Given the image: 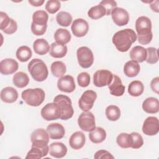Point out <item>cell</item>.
<instances>
[{
	"label": "cell",
	"instance_id": "6da1fadb",
	"mask_svg": "<svg viewBox=\"0 0 159 159\" xmlns=\"http://www.w3.org/2000/svg\"><path fill=\"white\" fill-rule=\"evenodd\" d=\"M136 40L137 35L131 29H125L116 32L112 39L116 48L121 52H127Z\"/></svg>",
	"mask_w": 159,
	"mask_h": 159
},
{
	"label": "cell",
	"instance_id": "7a4b0ae2",
	"mask_svg": "<svg viewBox=\"0 0 159 159\" xmlns=\"http://www.w3.org/2000/svg\"><path fill=\"white\" fill-rule=\"evenodd\" d=\"M135 29L138 35V42L142 45H147L152 40V22L146 16H140L136 20Z\"/></svg>",
	"mask_w": 159,
	"mask_h": 159
},
{
	"label": "cell",
	"instance_id": "3957f363",
	"mask_svg": "<svg viewBox=\"0 0 159 159\" xmlns=\"http://www.w3.org/2000/svg\"><path fill=\"white\" fill-rule=\"evenodd\" d=\"M28 70L33 79L41 82L47 79L48 71L45 63L40 59H32L28 64Z\"/></svg>",
	"mask_w": 159,
	"mask_h": 159
},
{
	"label": "cell",
	"instance_id": "277c9868",
	"mask_svg": "<svg viewBox=\"0 0 159 159\" xmlns=\"http://www.w3.org/2000/svg\"><path fill=\"white\" fill-rule=\"evenodd\" d=\"M48 14L43 10H39L34 12L32 15V22L31 30L35 35H43L47 30Z\"/></svg>",
	"mask_w": 159,
	"mask_h": 159
},
{
	"label": "cell",
	"instance_id": "5b68a950",
	"mask_svg": "<svg viewBox=\"0 0 159 159\" xmlns=\"http://www.w3.org/2000/svg\"><path fill=\"white\" fill-rule=\"evenodd\" d=\"M21 97L27 105L37 107L43 102L45 94L41 88L27 89L22 92Z\"/></svg>",
	"mask_w": 159,
	"mask_h": 159
},
{
	"label": "cell",
	"instance_id": "8992f818",
	"mask_svg": "<svg viewBox=\"0 0 159 159\" xmlns=\"http://www.w3.org/2000/svg\"><path fill=\"white\" fill-rule=\"evenodd\" d=\"M53 102L56 103L60 109V119L68 120L72 117L74 114V111L72 107L71 101L68 96L59 94L55 97Z\"/></svg>",
	"mask_w": 159,
	"mask_h": 159
},
{
	"label": "cell",
	"instance_id": "52a82bcc",
	"mask_svg": "<svg viewBox=\"0 0 159 159\" xmlns=\"http://www.w3.org/2000/svg\"><path fill=\"white\" fill-rule=\"evenodd\" d=\"M78 62L83 68H88L94 62V56L91 49L87 47H81L76 52Z\"/></svg>",
	"mask_w": 159,
	"mask_h": 159
},
{
	"label": "cell",
	"instance_id": "ba28073f",
	"mask_svg": "<svg viewBox=\"0 0 159 159\" xmlns=\"http://www.w3.org/2000/svg\"><path fill=\"white\" fill-rule=\"evenodd\" d=\"M78 123L81 129L86 132H91L96 127L94 116L89 111L83 112L78 117Z\"/></svg>",
	"mask_w": 159,
	"mask_h": 159
},
{
	"label": "cell",
	"instance_id": "9c48e42d",
	"mask_svg": "<svg viewBox=\"0 0 159 159\" xmlns=\"http://www.w3.org/2000/svg\"><path fill=\"white\" fill-rule=\"evenodd\" d=\"M113 74L107 70H99L93 75V83L97 87L109 86L112 81Z\"/></svg>",
	"mask_w": 159,
	"mask_h": 159
},
{
	"label": "cell",
	"instance_id": "30bf717a",
	"mask_svg": "<svg viewBox=\"0 0 159 159\" xmlns=\"http://www.w3.org/2000/svg\"><path fill=\"white\" fill-rule=\"evenodd\" d=\"M97 98V94L93 90L84 91L78 101L80 108L83 111H88L93 107Z\"/></svg>",
	"mask_w": 159,
	"mask_h": 159
},
{
	"label": "cell",
	"instance_id": "8fae6325",
	"mask_svg": "<svg viewBox=\"0 0 159 159\" xmlns=\"http://www.w3.org/2000/svg\"><path fill=\"white\" fill-rule=\"evenodd\" d=\"M42 117L46 120H57L60 117L61 112L58 106L55 102L47 104L40 112Z\"/></svg>",
	"mask_w": 159,
	"mask_h": 159
},
{
	"label": "cell",
	"instance_id": "7c38bea8",
	"mask_svg": "<svg viewBox=\"0 0 159 159\" xmlns=\"http://www.w3.org/2000/svg\"><path fill=\"white\" fill-rule=\"evenodd\" d=\"M30 140L32 145L47 146L49 142V135L43 129H37L31 134Z\"/></svg>",
	"mask_w": 159,
	"mask_h": 159
},
{
	"label": "cell",
	"instance_id": "4fadbf2b",
	"mask_svg": "<svg viewBox=\"0 0 159 159\" xmlns=\"http://www.w3.org/2000/svg\"><path fill=\"white\" fill-rule=\"evenodd\" d=\"M159 131V122L156 117H148L143 122L142 132L147 135H155Z\"/></svg>",
	"mask_w": 159,
	"mask_h": 159
},
{
	"label": "cell",
	"instance_id": "5bb4252c",
	"mask_svg": "<svg viewBox=\"0 0 159 159\" xmlns=\"http://www.w3.org/2000/svg\"><path fill=\"white\" fill-rule=\"evenodd\" d=\"M113 22L118 26H124L129 21V14L128 12L122 7H116L111 12Z\"/></svg>",
	"mask_w": 159,
	"mask_h": 159
},
{
	"label": "cell",
	"instance_id": "9a60e30c",
	"mask_svg": "<svg viewBox=\"0 0 159 159\" xmlns=\"http://www.w3.org/2000/svg\"><path fill=\"white\" fill-rule=\"evenodd\" d=\"M71 29L75 36L77 37H82L88 33L89 25L87 21L84 19L78 18L73 22Z\"/></svg>",
	"mask_w": 159,
	"mask_h": 159
},
{
	"label": "cell",
	"instance_id": "2e32d148",
	"mask_svg": "<svg viewBox=\"0 0 159 159\" xmlns=\"http://www.w3.org/2000/svg\"><path fill=\"white\" fill-rule=\"evenodd\" d=\"M57 87L61 91L65 93H72L76 88V84L73 77L71 75L61 76L58 80Z\"/></svg>",
	"mask_w": 159,
	"mask_h": 159
},
{
	"label": "cell",
	"instance_id": "e0dca14e",
	"mask_svg": "<svg viewBox=\"0 0 159 159\" xmlns=\"http://www.w3.org/2000/svg\"><path fill=\"white\" fill-rule=\"evenodd\" d=\"M19 68L18 63L12 58H5L0 62V72L8 75L15 73Z\"/></svg>",
	"mask_w": 159,
	"mask_h": 159
},
{
	"label": "cell",
	"instance_id": "ac0fdd59",
	"mask_svg": "<svg viewBox=\"0 0 159 159\" xmlns=\"http://www.w3.org/2000/svg\"><path fill=\"white\" fill-rule=\"evenodd\" d=\"M47 132L52 139H61L65 134L63 126L59 123L50 124L47 127Z\"/></svg>",
	"mask_w": 159,
	"mask_h": 159
},
{
	"label": "cell",
	"instance_id": "d6986e66",
	"mask_svg": "<svg viewBox=\"0 0 159 159\" xmlns=\"http://www.w3.org/2000/svg\"><path fill=\"white\" fill-rule=\"evenodd\" d=\"M111 94L115 96H121L125 92V86L122 84L120 78L114 75L112 81L108 86Z\"/></svg>",
	"mask_w": 159,
	"mask_h": 159
},
{
	"label": "cell",
	"instance_id": "ffe728a7",
	"mask_svg": "<svg viewBox=\"0 0 159 159\" xmlns=\"http://www.w3.org/2000/svg\"><path fill=\"white\" fill-rule=\"evenodd\" d=\"M67 153V148L61 142H53L49 147V154L55 158H63Z\"/></svg>",
	"mask_w": 159,
	"mask_h": 159
},
{
	"label": "cell",
	"instance_id": "44dd1931",
	"mask_svg": "<svg viewBox=\"0 0 159 159\" xmlns=\"http://www.w3.org/2000/svg\"><path fill=\"white\" fill-rule=\"evenodd\" d=\"M85 141L86 139L84 134L82 132L78 131L71 135L69 139V144L72 148L79 150L84 145Z\"/></svg>",
	"mask_w": 159,
	"mask_h": 159
},
{
	"label": "cell",
	"instance_id": "7402d4cb",
	"mask_svg": "<svg viewBox=\"0 0 159 159\" xmlns=\"http://www.w3.org/2000/svg\"><path fill=\"white\" fill-rule=\"evenodd\" d=\"M18 98V93L14 88L7 86L3 88L1 91V99L6 103H12Z\"/></svg>",
	"mask_w": 159,
	"mask_h": 159
},
{
	"label": "cell",
	"instance_id": "603a6c76",
	"mask_svg": "<svg viewBox=\"0 0 159 159\" xmlns=\"http://www.w3.org/2000/svg\"><path fill=\"white\" fill-rule=\"evenodd\" d=\"M130 57L132 60L137 63H142L145 61L147 58V52L146 48L142 46H135L130 51Z\"/></svg>",
	"mask_w": 159,
	"mask_h": 159
},
{
	"label": "cell",
	"instance_id": "cb8c5ba5",
	"mask_svg": "<svg viewBox=\"0 0 159 159\" xmlns=\"http://www.w3.org/2000/svg\"><path fill=\"white\" fill-rule=\"evenodd\" d=\"M142 109L147 113H157L159 111L158 99L153 97H150L145 99L142 103Z\"/></svg>",
	"mask_w": 159,
	"mask_h": 159
},
{
	"label": "cell",
	"instance_id": "d4e9b609",
	"mask_svg": "<svg viewBox=\"0 0 159 159\" xmlns=\"http://www.w3.org/2000/svg\"><path fill=\"white\" fill-rule=\"evenodd\" d=\"M50 55L54 58H60L64 57L67 53V47L65 45L53 42L50 47Z\"/></svg>",
	"mask_w": 159,
	"mask_h": 159
},
{
	"label": "cell",
	"instance_id": "484cf974",
	"mask_svg": "<svg viewBox=\"0 0 159 159\" xmlns=\"http://www.w3.org/2000/svg\"><path fill=\"white\" fill-rule=\"evenodd\" d=\"M33 48L35 53L43 55L50 50V46L48 42L44 39H38L33 43Z\"/></svg>",
	"mask_w": 159,
	"mask_h": 159
},
{
	"label": "cell",
	"instance_id": "4316f807",
	"mask_svg": "<svg viewBox=\"0 0 159 159\" xmlns=\"http://www.w3.org/2000/svg\"><path fill=\"white\" fill-rule=\"evenodd\" d=\"M140 72L139 64L134 60L127 61L124 66V73L128 77L136 76Z\"/></svg>",
	"mask_w": 159,
	"mask_h": 159
},
{
	"label": "cell",
	"instance_id": "83f0119b",
	"mask_svg": "<svg viewBox=\"0 0 159 159\" xmlns=\"http://www.w3.org/2000/svg\"><path fill=\"white\" fill-rule=\"evenodd\" d=\"M106 137V132L104 129L100 127H95L94 129L89 132V138L94 143L102 142Z\"/></svg>",
	"mask_w": 159,
	"mask_h": 159
},
{
	"label": "cell",
	"instance_id": "f1b7e54d",
	"mask_svg": "<svg viewBox=\"0 0 159 159\" xmlns=\"http://www.w3.org/2000/svg\"><path fill=\"white\" fill-rule=\"evenodd\" d=\"M71 38V35L70 32L67 29H58L56 30L54 34V39L57 43L62 45L68 43Z\"/></svg>",
	"mask_w": 159,
	"mask_h": 159
},
{
	"label": "cell",
	"instance_id": "f546056e",
	"mask_svg": "<svg viewBox=\"0 0 159 159\" xmlns=\"http://www.w3.org/2000/svg\"><path fill=\"white\" fill-rule=\"evenodd\" d=\"M12 80L14 85L19 88L25 87L29 83V78L28 75L22 71L16 73L14 75Z\"/></svg>",
	"mask_w": 159,
	"mask_h": 159
},
{
	"label": "cell",
	"instance_id": "4dcf8cb0",
	"mask_svg": "<svg viewBox=\"0 0 159 159\" xmlns=\"http://www.w3.org/2000/svg\"><path fill=\"white\" fill-rule=\"evenodd\" d=\"M144 90L143 83L138 80L132 81L128 87V93L132 96L137 97L140 96Z\"/></svg>",
	"mask_w": 159,
	"mask_h": 159
},
{
	"label": "cell",
	"instance_id": "1f68e13d",
	"mask_svg": "<svg viewBox=\"0 0 159 159\" xmlns=\"http://www.w3.org/2000/svg\"><path fill=\"white\" fill-rule=\"evenodd\" d=\"M50 70L52 75L57 78H61L66 71V68L65 63L60 61L53 62L51 65Z\"/></svg>",
	"mask_w": 159,
	"mask_h": 159
},
{
	"label": "cell",
	"instance_id": "d6a6232c",
	"mask_svg": "<svg viewBox=\"0 0 159 159\" xmlns=\"http://www.w3.org/2000/svg\"><path fill=\"white\" fill-rule=\"evenodd\" d=\"M17 58L21 62L27 61L32 57V50L31 49L25 45L19 47L16 53Z\"/></svg>",
	"mask_w": 159,
	"mask_h": 159
},
{
	"label": "cell",
	"instance_id": "836d02e7",
	"mask_svg": "<svg viewBox=\"0 0 159 159\" xmlns=\"http://www.w3.org/2000/svg\"><path fill=\"white\" fill-rule=\"evenodd\" d=\"M88 15L91 19L96 20L106 15V11L102 6L99 4L91 7L88 12Z\"/></svg>",
	"mask_w": 159,
	"mask_h": 159
},
{
	"label": "cell",
	"instance_id": "e575fe53",
	"mask_svg": "<svg viewBox=\"0 0 159 159\" xmlns=\"http://www.w3.org/2000/svg\"><path fill=\"white\" fill-rule=\"evenodd\" d=\"M117 143L122 148H127L132 147V140L130 134L127 133H120L116 139Z\"/></svg>",
	"mask_w": 159,
	"mask_h": 159
},
{
	"label": "cell",
	"instance_id": "d590c367",
	"mask_svg": "<svg viewBox=\"0 0 159 159\" xmlns=\"http://www.w3.org/2000/svg\"><path fill=\"white\" fill-rule=\"evenodd\" d=\"M56 20L60 25L63 27H68L71 24L73 17L70 13L65 11H60L57 14Z\"/></svg>",
	"mask_w": 159,
	"mask_h": 159
},
{
	"label": "cell",
	"instance_id": "8d00e7d4",
	"mask_svg": "<svg viewBox=\"0 0 159 159\" xmlns=\"http://www.w3.org/2000/svg\"><path fill=\"white\" fill-rule=\"evenodd\" d=\"M106 116L107 118L111 121H116L120 117V111L119 108L115 105H110L106 109Z\"/></svg>",
	"mask_w": 159,
	"mask_h": 159
},
{
	"label": "cell",
	"instance_id": "74e56055",
	"mask_svg": "<svg viewBox=\"0 0 159 159\" xmlns=\"http://www.w3.org/2000/svg\"><path fill=\"white\" fill-rule=\"evenodd\" d=\"M147 55L145 61L149 64H155L158 61V50L154 47H148L147 49Z\"/></svg>",
	"mask_w": 159,
	"mask_h": 159
},
{
	"label": "cell",
	"instance_id": "f35d334b",
	"mask_svg": "<svg viewBox=\"0 0 159 159\" xmlns=\"http://www.w3.org/2000/svg\"><path fill=\"white\" fill-rule=\"evenodd\" d=\"M48 154L47 152L36 147H32L31 149L28 152L26 158H37L40 159L43 157H45Z\"/></svg>",
	"mask_w": 159,
	"mask_h": 159
},
{
	"label": "cell",
	"instance_id": "ab89813d",
	"mask_svg": "<svg viewBox=\"0 0 159 159\" xmlns=\"http://www.w3.org/2000/svg\"><path fill=\"white\" fill-rule=\"evenodd\" d=\"M61 7V4L57 0L48 1L45 5V9L50 14H54L57 12Z\"/></svg>",
	"mask_w": 159,
	"mask_h": 159
},
{
	"label": "cell",
	"instance_id": "60d3db41",
	"mask_svg": "<svg viewBox=\"0 0 159 159\" xmlns=\"http://www.w3.org/2000/svg\"><path fill=\"white\" fill-rule=\"evenodd\" d=\"M132 140L131 148L137 149L140 148L143 144V140L142 135L137 132H132L130 134Z\"/></svg>",
	"mask_w": 159,
	"mask_h": 159
},
{
	"label": "cell",
	"instance_id": "b9f144b4",
	"mask_svg": "<svg viewBox=\"0 0 159 159\" xmlns=\"http://www.w3.org/2000/svg\"><path fill=\"white\" fill-rule=\"evenodd\" d=\"M77 81L80 86L87 87L90 83V76L87 72H81L77 76Z\"/></svg>",
	"mask_w": 159,
	"mask_h": 159
},
{
	"label": "cell",
	"instance_id": "7bdbcfd3",
	"mask_svg": "<svg viewBox=\"0 0 159 159\" xmlns=\"http://www.w3.org/2000/svg\"><path fill=\"white\" fill-rule=\"evenodd\" d=\"M99 4L105 8L106 11V16L110 15L113 9L117 7V2L113 0L102 1Z\"/></svg>",
	"mask_w": 159,
	"mask_h": 159
},
{
	"label": "cell",
	"instance_id": "ee69618b",
	"mask_svg": "<svg viewBox=\"0 0 159 159\" xmlns=\"http://www.w3.org/2000/svg\"><path fill=\"white\" fill-rule=\"evenodd\" d=\"M0 17H1L0 29L3 31L6 29V27L10 24L11 18H9V17L7 16L6 13L2 11L0 12Z\"/></svg>",
	"mask_w": 159,
	"mask_h": 159
},
{
	"label": "cell",
	"instance_id": "f6af8a7d",
	"mask_svg": "<svg viewBox=\"0 0 159 159\" xmlns=\"http://www.w3.org/2000/svg\"><path fill=\"white\" fill-rule=\"evenodd\" d=\"M94 158L96 159H99V158H114V157L108 151L105 150H100L96 152L94 156Z\"/></svg>",
	"mask_w": 159,
	"mask_h": 159
},
{
	"label": "cell",
	"instance_id": "bcb514c9",
	"mask_svg": "<svg viewBox=\"0 0 159 159\" xmlns=\"http://www.w3.org/2000/svg\"><path fill=\"white\" fill-rule=\"evenodd\" d=\"M17 29V25L16 22L14 20H13L12 19H11L10 24L6 27V29L3 30V32L5 34L11 35V34H12L14 32H16Z\"/></svg>",
	"mask_w": 159,
	"mask_h": 159
},
{
	"label": "cell",
	"instance_id": "7dc6e473",
	"mask_svg": "<svg viewBox=\"0 0 159 159\" xmlns=\"http://www.w3.org/2000/svg\"><path fill=\"white\" fill-rule=\"evenodd\" d=\"M150 87L152 89V91L157 94H158V90H159V78L155 77L154 78L151 83H150Z\"/></svg>",
	"mask_w": 159,
	"mask_h": 159
},
{
	"label": "cell",
	"instance_id": "c3c4849f",
	"mask_svg": "<svg viewBox=\"0 0 159 159\" xmlns=\"http://www.w3.org/2000/svg\"><path fill=\"white\" fill-rule=\"evenodd\" d=\"M28 2L32 6H35V7L40 6H42L44 3V1L43 0H37V1H35H35H30V0H29Z\"/></svg>",
	"mask_w": 159,
	"mask_h": 159
},
{
	"label": "cell",
	"instance_id": "681fc988",
	"mask_svg": "<svg viewBox=\"0 0 159 159\" xmlns=\"http://www.w3.org/2000/svg\"><path fill=\"white\" fill-rule=\"evenodd\" d=\"M150 8L153 11L158 12V1H152V3L150 4Z\"/></svg>",
	"mask_w": 159,
	"mask_h": 159
}]
</instances>
